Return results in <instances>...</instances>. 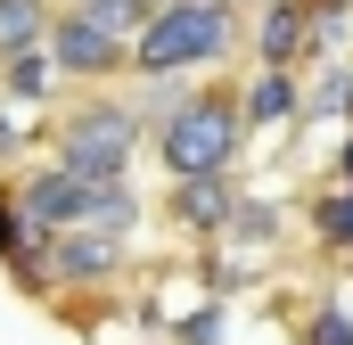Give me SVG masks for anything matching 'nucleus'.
<instances>
[{
    "mask_svg": "<svg viewBox=\"0 0 353 345\" xmlns=\"http://www.w3.org/2000/svg\"><path fill=\"white\" fill-rule=\"evenodd\" d=\"M279 239H288V214H279L271 197H239V214H230V230H222L214 247H230L239 263H263Z\"/></svg>",
    "mask_w": 353,
    "mask_h": 345,
    "instance_id": "10",
    "label": "nucleus"
},
{
    "mask_svg": "<svg viewBox=\"0 0 353 345\" xmlns=\"http://www.w3.org/2000/svg\"><path fill=\"white\" fill-rule=\"evenodd\" d=\"M50 58H58L66 83H83V90H115L132 75V41H115L83 0H58V17H50Z\"/></svg>",
    "mask_w": 353,
    "mask_h": 345,
    "instance_id": "4",
    "label": "nucleus"
},
{
    "mask_svg": "<svg viewBox=\"0 0 353 345\" xmlns=\"http://www.w3.org/2000/svg\"><path fill=\"white\" fill-rule=\"evenodd\" d=\"M148 148H157L165 181H181V172H230V165H239V148H247V107H239V83H222V75L189 83L173 107L157 115Z\"/></svg>",
    "mask_w": 353,
    "mask_h": 345,
    "instance_id": "2",
    "label": "nucleus"
},
{
    "mask_svg": "<svg viewBox=\"0 0 353 345\" xmlns=\"http://www.w3.org/2000/svg\"><path fill=\"white\" fill-rule=\"evenodd\" d=\"M304 222H312V239H321L329 255H353V189H345V181H329V189L312 197Z\"/></svg>",
    "mask_w": 353,
    "mask_h": 345,
    "instance_id": "14",
    "label": "nucleus"
},
{
    "mask_svg": "<svg viewBox=\"0 0 353 345\" xmlns=\"http://www.w3.org/2000/svg\"><path fill=\"white\" fill-rule=\"evenodd\" d=\"M304 345H353V313H345V304H329V296H321V304L304 313Z\"/></svg>",
    "mask_w": 353,
    "mask_h": 345,
    "instance_id": "19",
    "label": "nucleus"
},
{
    "mask_svg": "<svg viewBox=\"0 0 353 345\" xmlns=\"http://www.w3.org/2000/svg\"><path fill=\"white\" fill-rule=\"evenodd\" d=\"M230 8H255V0H230Z\"/></svg>",
    "mask_w": 353,
    "mask_h": 345,
    "instance_id": "22",
    "label": "nucleus"
},
{
    "mask_svg": "<svg viewBox=\"0 0 353 345\" xmlns=\"http://www.w3.org/2000/svg\"><path fill=\"white\" fill-rule=\"evenodd\" d=\"M17 206H25V222H33L41 239H58V230H83L90 181H83L74 165H58V157H33V165L17 172Z\"/></svg>",
    "mask_w": 353,
    "mask_h": 345,
    "instance_id": "7",
    "label": "nucleus"
},
{
    "mask_svg": "<svg viewBox=\"0 0 353 345\" xmlns=\"http://www.w3.org/2000/svg\"><path fill=\"white\" fill-rule=\"evenodd\" d=\"M33 247H50V239L25 222V206H17V172H0V263L33 255Z\"/></svg>",
    "mask_w": 353,
    "mask_h": 345,
    "instance_id": "16",
    "label": "nucleus"
},
{
    "mask_svg": "<svg viewBox=\"0 0 353 345\" xmlns=\"http://www.w3.org/2000/svg\"><path fill=\"white\" fill-rule=\"evenodd\" d=\"M173 337L181 345H230V304H222V296H197V304L173 321Z\"/></svg>",
    "mask_w": 353,
    "mask_h": 345,
    "instance_id": "17",
    "label": "nucleus"
},
{
    "mask_svg": "<svg viewBox=\"0 0 353 345\" xmlns=\"http://www.w3.org/2000/svg\"><path fill=\"white\" fill-rule=\"evenodd\" d=\"M148 107H140V90H83L58 124H50V157L58 165H74L83 181H132V157L148 148Z\"/></svg>",
    "mask_w": 353,
    "mask_h": 345,
    "instance_id": "3",
    "label": "nucleus"
},
{
    "mask_svg": "<svg viewBox=\"0 0 353 345\" xmlns=\"http://www.w3.org/2000/svg\"><path fill=\"white\" fill-rule=\"evenodd\" d=\"M304 33H312V0H255L247 8V58L304 75Z\"/></svg>",
    "mask_w": 353,
    "mask_h": 345,
    "instance_id": "8",
    "label": "nucleus"
},
{
    "mask_svg": "<svg viewBox=\"0 0 353 345\" xmlns=\"http://www.w3.org/2000/svg\"><path fill=\"white\" fill-rule=\"evenodd\" d=\"M247 50V8L230 0H165L132 41V83H205Z\"/></svg>",
    "mask_w": 353,
    "mask_h": 345,
    "instance_id": "1",
    "label": "nucleus"
},
{
    "mask_svg": "<svg viewBox=\"0 0 353 345\" xmlns=\"http://www.w3.org/2000/svg\"><path fill=\"white\" fill-rule=\"evenodd\" d=\"M329 172H337V181H353V124H345V140H337V165H329Z\"/></svg>",
    "mask_w": 353,
    "mask_h": 345,
    "instance_id": "21",
    "label": "nucleus"
},
{
    "mask_svg": "<svg viewBox=\"0 0 353 345\" xmlns=\"http://www.w3.org/2000/svg\"><path fill=\"white\" fill-rule=\"evenodd\" d=\"M345 124H353V107H345Z\"/></svg>",
    "mask_w": 353,
    "mask_h": 345,
    "instance_id": "23",
    "label": "nucleus"
},
{
    "mask_svg": "<svg viewBox=\"0 0 353 345\" xmlns=\"http://www.w3.org/2000/svg\"><path fill=\"white\" fill-rule=\"evenodd\" d=\"M140 189L132 181H90V206H83V230H99V239H132L140 230Z\"/></svg>",
    "mask_w": 353,
    "mask_h": 345,
    "instance_id": "12",
    "label": "nucleus"
},
{
    "mask_svg": "<svg viewBox=\"0 0 353 345\" xmlns=\"http://www.w3.org/2000/svg\"><path fill=\"white\" fill-rule=\"evenodd\" d=\"M58 90H66V75H58V58H50V50H25V58H8V66H0V99H8V107H25V115H41Z\"/></svg>",
    "mask_w": 353,
    "mask_h": 345,
    "instance_id": "11",
    "label": "nucleus"
},
{
    "mask_svg": "<svg viewBox=\"0 0 353 345\" xmlns=\"http://www.w3.org/2000/svg\"><path fill=\"white\" fill-rule=\"evenodd\" d=\"M50 17H58V0H0V66L25 50H50Z\"/></svg>",
    "mask_w": 353,
    "mask_h": 345,
    "instance_id": "13",
    "label": "nucleus"
},
{
    "mask_svg": "<svg viewBox=\"0 0 353 345\" xmlns=\"http://www.w3.org/2000/svg\"><path fill=\"white\" fill-rule=\"evenodd\" d=\"M83 8L115 33V41H140V33H148V17H157L165 0H83Z\"/></svg>",
    "mask_w": 353,
    "mask_h": 345,
    "instance_id": "18",
    "label": "nucleus"
},
{
    "mask_svg": "<svg viewBox=\"0 0 353 345\" xmlns=\"http://www.w3.org/2000/svg\"><path fill=\"white\" fill-rule=\"evenodd\" d=\"M17 115H25V107H8V99H0V172L25 157V132H17Z\"/></svg>",
    "mask_w": 353,
    "mask_h": 345,
    "instance_id": "20",
    "label": "nucleus"
},
{
    "mask_svg": "<svg viewBox=\"0 0 353 345\" xmlns=\"http://www.w3.org/2000/svg\"><path fill=\"white\" fill-rule=\"evenodd\" d=\"M239 107H247V132H288L304 115V75L288 66H247L239 75Z\"/></svg>",
    "mask_w": 353,
    "mask_h": 345,
    "instance_id": "9",
    "label": "nucleus"
},
{
    "mask_svg": "<svg viewBox=\"0 0 353 345\" xmlns=\"http://www.w3.org/2000/svg\"><path fill=\"white\" fill-rule=\"evenodd\" d=\"M239 197H247L239 172H181V181H165V222H173L181 239H205V247H214V239L230 230Z\"/></svg>",
    "mask_w": 353,
    "mask_h": 345,
    "instance_id": "6",
    "label": "nucleus"
},
{
    "mask_svg": "<svg viewBox=\"0 0 353 345\" xmlns=\"http://www.w3.org/2000/svg\"><path fill=\"white\" fill-rule=\"evenodd\" d=\"M132 271V239H99V230H58L50 239V288L58 296H107Z\"/></svg>",
    "mask_w": 353,
    "mask_h": 345,
    "instance_id": "5",
    "label": "nucleus"
},
{
    "mask_svg": "<svg viewBox=\"0 0 353 345\" xmlns=\"http://www.w3.org/2000/svg\"><path fill=\"white\" fill-rule=\"evenodd\" d=\"M345 107H353V58L312 66V83H304V124H321V115H337V124H345Z\"/></svg>",
    "mask_w": 353,
    "mask_h": 345,
    "instance_id": "15",
    "label": "nucleus"
}]
</instances>
